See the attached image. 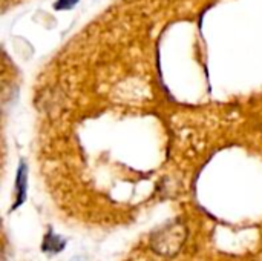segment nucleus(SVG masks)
I'll list each match as a JSON object with an SVG mask.
<instances>
[{
  "label": "nucleus",
  "instance_id": "nucleus-1",
  "mask_svg": "<svg viewBox=\"0 0 262 261\" xmlns=\"http://www.w3.org/2000/svg\"><path fill=\"white\" fill-rule=\"evenodd\" d=\"M186 237L187 231L181 223H170L150 237V246L157 254L172 257L181 249Z\"/></svg>",
  "mask_w": 262,
  "mask_h": 261
},
{
  "label": "nucleus",
  "instance_id": "nucleus-2",
  "mask_svg": "<svg viewBox=\"0 0 262 261\" xmlns=\"http://www.w3.org/2000/svg\"><path fill=\"white\" fill-rule=\"evenodd\" d=\"M25 197H26V166L21 165L18 169V175H17V200L12 209L18 208L25 202Z\"/></svg>",
  "mask_w": 262,
  "mask_h": 261
},
{
  "label": "nucleus",
  "instance_id": "nucleus-3",
  "mask_svg": "<svg viewBox=\"0 0 262 261\" xmlns=\"http://www.w3.org/2000/svg\"><path fill=\"white\" fill-rule=\"evenodd\" d=\"M63 248H64V242H63L58 235H55V234H52V232H49V234L46 235V238H45V242H43V251H45V252L58 254Z\"/></svg>",
  "mask_w": 262,
  "mask_h": 261
}]
</instances>
